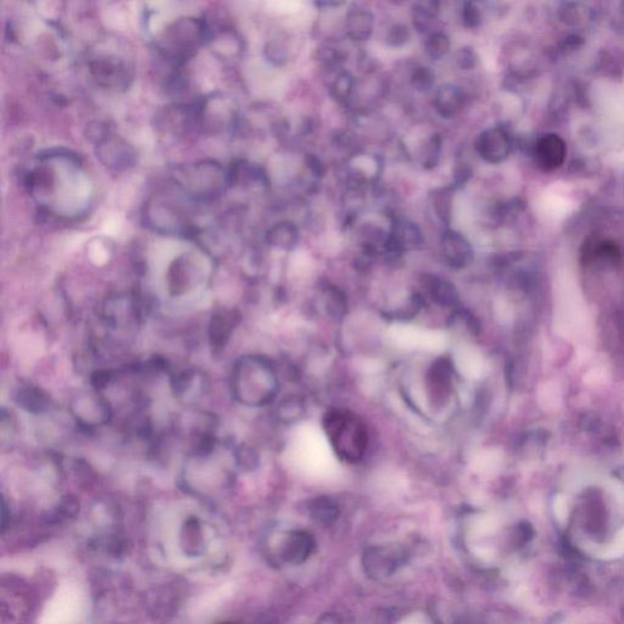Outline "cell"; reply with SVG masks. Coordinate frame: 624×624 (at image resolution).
<instances>
[{
	"label": "cell",
	"instance_id": "5b68a950",
	"mask_svg": "<svg viewBox=\"0 0 624 624\" xmlns=\"http://www.w3.org/2000/svg\"><path fill=\"white\" fill-rule=\"evenodd\" d=\"M512 142L509 133L501 127H493L480 133L477 140V151L489 163H500L509 158Z\"/></svg>",
	"mask_w": 624,
	"mask_h": 624
},
{
	"label": "cell",
	"instance_id": "4fadbf2b",
	"mask_svg": "<svg viewBox=\"0 0 624 624\" xmlns=\"http://www.w3.org/2000/svg\"><path fill=\"white\" fill-rule=\"evenodd\" d=\"M194 281V267L191 260L181 256L173 261L168 269V285L170 293L178 297L188 292Z\"/></svg>",
	"mask_w": 624,
	"mask_h": 624
},
{
	"label": "cell",
	"instance_id": "2e32d148",
	"mask_svg": "<svg viewBox=\"0 0 624 624\" xmlns=\"http://www.w3.org/2000/svg\"><path fill=\"white\" fill-rule=\"evenodd\" d=\"M267 242L279 249H294L299 242L298 227L293 222H279L267 232Z\"/></svg>",
	"mask_w": 624,
	"mask_h": 624
},
{
	"label": "cell",
	"instance_id": "5bb4252c",
	"mask_svg": "<svg viewBox=\"0 0 624 624\" xmlns=\"http://www.w3.org/2000/svg\"><path fill=\"white\" fill-rule=\"evenodd\" d=\"M422 285L436 303L447 308L457 306L459 293L452 282L438 276L426 274L423 276Z\"/></svg>",
	"mask_w": 624,
	"mask_h": 624
},
{
	"label": "cell",
	"instance_id": "1f68e13d",
	"mask_svg": "<svg viewBox=\"0 0 624 624\" xmlns=\"http://www.w3.org/2000/svg\"><path fill=\"white\" fill-rule=\"evenodd\" d=\"M305 163L306 168L310 170L312 176L316 178H322L326 174V165L315 154H308L305 156Z\"/></svg>",
	"mask_w": 624,
	"mask_h": 624
},
{
	"label": "cell",
	"instance_id": "4dcf8cb0",
	"mask_svg": "<svg viewBox=\"0 0 624 624\" xmlns=\"http://www.w3.org/2000/svg\"><path fill=\"white\" fill-rule=\"evenodd\" d=\"M328 309L333 316H341L346 311V299L338 289L328 290Z\"/></svg>",
	"mask_w": 624,
	"mask_h": 624
},
{
	"label": "cell",
	"instance_id": "ba28073f",
	"mask_svg": "<svg viewBox=\"0 0 624 624\" xmlns=\"http://www.w3.org/2000/svg\"><path fill=\"white\" fill-rule=\"evenodd\" d=\"M240 320L239 311L235 309L220 310L211 317L209 325V341L214 350H222L227 346Z\"/></svg>",
	"mask_w": 624,
	"mask_h": 624
},
{
	"label": "cell",
	"instance_id": "7a4b0ae2",
	"mask_svg": "<svg viewBox=\"0 0 624 624\" xmlns=\"http://www.w3.org/2000/svg\"><path fill=\"white\" fill-rule=\"evenodd\" d=\"M323 429L336 455L343 461H360L369 445L365 423L348 410L332 408L323 416Z\"/></svg>",
	"mask_w": 624,
	"mask_h": 624
},
{
	"label": "cell",
	"instance_id": "83f0119b",
	"mask_svg": "<svg viewBox=\"0 0 624 624\" xmlns=\"http://www.w3.org/2000/svg\"><path fill=\"white\" fill-rule=\"evenodd\" d=\"M410 38H411L410 29L405 24H394V26L390 27L388 34H387V43L389 44L390 47H394V48L403 47V45L408 43Z\"/></svg>",
	"mask_w": 624,
	"mask_h": 624
},
{
	"label": "cell",
	"instance_id": "d6a6232c",
	"mask_svg": "<svg viewBox=\"0 0 624 624\" xmlns=\"http://www.w3.org/2000/svg\"><path fill=\"white\" fill-rule=\"evenodd\" d=\"M581 37H578V36H572L570 38L566 39V48L570 49V50H574V49L578 48V47H581V44H583V40H581Z\"/></svg>",
	"mask_w": 624,
	"mask_h": 624
},
{
	"label": "cell",
	"instance_id": "ac0fdd59",
	"mask_svg": "<svg viewBox=\"0 0 624 624\" xmlns=\"http://www.w3.org/2000/svg\"><path fill=\"white\" fill-rule=\"evenodd\" d=\"M313 549V540L309 534L295 532L289 537L287 557L293 562L305 561Z\"/></svg>",
	"mask_w": 624,
	"mask_h": 624
},
{
	"label": "cell",
	"instance_id": "cb8c5ba5",
	"mask_svg": "<svg viewBox=\"0 0 624 624\" xmlns=\"http://www.w3.org/2000/svg\"><path fill=\"white\" fill-rule=\"evenodd\" d=\"M443 138L440 135H433L431 140H428L427 145L423 150V168H434L437 166L440 155H442Z\"/></svg>",
	"mask_w": 624,
	"mask_h": 624
},
{
	"label": "cell",
	"instance_id": "f546056e",
	"mask_svg": "<svg viewBox=\"0 0 624 624\" xmlns=\"http://www.w3.org/2000/svg\"><path fill=\"white\" fill-rule=\"evenodd\" d=\"M472 173H473L472 172V168H470L468 163H465V161L457 163L456 166L454 168V171H452V189L455 191V189H459V188L465 187V184L472 177Z\"/></svg>",
	"mask_w": 624,
	"mask_h": 624
},
{
	"label": "cell",
	"instance_id": "44dd1931",
	"mask_svg": "<svg viewBox=\"0 0 624 624\" xmlns=\"http://www.w3.org/2000/svg\"><path fill=\"white\" fill-rule=\"evenodd\" d=\"M452 192H454V189L452 186H449V187L436 189L431 195L433 207L436 210L437 216L447 226H449L452 222Z\"/></svg>",
	"mask_w": 624,
	"mask_h": 624
},
{
	"label": "cell",
	"instance_id": "9a60e30c",
	"mask_svg": "<svg viewBox=\"0 0 624 624\" xmlns=\"http://www.w3.org/2000/svg\"><path fill=\"white\" fill-rule=\"evenodd\" d=\"M15 400L24 410L36 415L48 413L53 408V400L49 394L34 385L21 387L15 395Z\"/></svg>",
	"mask_w": 624,
	"mask_h": 624
},
{
	"label": "cell",
	"instance_id": "7402d4cb",
	"mask_svg": "<svg viewBox=\"0 0 624 624\" xmlns=\"http://www.w3.org/2000/svg\"><path fill=\"white\" fill-rule=\"evenodd\" d=\"M450 47H452L450 38L444 32H434L429 34L424 43L426 54L428 58L432 60H439L445 57L450 52Z\"/></svg>",
	"mask_w": 624,
	"mask_h": 624
},
{
	"label": "cell",
	"instance_id": "9c48e42d",
	"mask_svg": "<svg viewBox=\"0 0 624 624\" xmlns=\"http://www.w3.org/2000/svg\"><path fill=\"white\" fill-rule=\"evenodd\" d=\"M566 143L557 135L542 137L535 145V161L544 171L560 168L566 158Z\"/></svg>",
	"mask_w": 624,
	"mask_h": 624
},
{
	"label": "cell",
	"instance_id": "8992f818",
	"mask_svg": "<svg viewBox=\"0 0 624 624\" xmlns=\"http://www.w3.org/2000/svg\"><path fill=\"white\" fill-rule=\"evenodd\" d=\"M73 416L77 419V422L83 423L88 417L86 427L93 426H103L109 423L111 418V408L105 399L101 398L98 395L86 394L83 396H77L71 403Z\"/></svg>",
	"mask_w": 624,
	"mask_h": 624
},
{
	"label": "cell",
	"instance_id": "836d02e7",
	"mask_svg": "<svg viewBox=\"0 0 624 624\" xmlns=\"http://www.w3.org/2000/svg\"><path fill=\"white\" fill-rule=\"evenodd\" d=\"M317 6H338L341 3H316Z\"/></svg>",
	"mask_w": 624,
	"mask_h": 624
},
{
	"label": "cell",
	"instance_id": "7c38bea8",
	"mask_svg": "<svg viewBox=\"0 0 624 624\" xmlns=\"http://www.w3.org/2000/svg\"><path fill=\"white\" fill-rule=\"evenodd\" d=\"M375 27V16L369 10L352 8L346 16V32L354 42H365Z\"/></svg>",
	"mask_w": 624,
	"mask_h": 624
},
{
	"label": "cell",
	"instance_id": "6da1fadb",
	"mask_svg": "<svg viewBox=\"0 0 624 624\" xmlns=\"http://www.w3.org/2000/svg\"><path fill=\"white\" fill-rule=\"evenodd\" d=\"M232 389L238 401L248 406H265L278 393V380L269 361L260 356H245L235 364Z\"/></svg>",
	"mask_w": 624,
	"mask_h": 624
},
{
	"label": "cell",
	"instance_id": "8fae6325",
	"mask_svg": "<svg viewBox=\"0 0 624 624\" xmlns=\"http://www.w3.org/2000/svg\"><path fill=\"white\" fill-rule=\"evenodd\" d=\"M466 103V94L461 87L445 83L438 88L433 105L443 119H452L462 110Z\"/></svg>",
	"mask_w": 624,
	"mask_h": 624
},
{
	"label": "cell",
	"instance_id": "d4e9b609",
	"mask_svg": "<svg viewBox=\"0 0 624 624\" xmlns=\"http://www.w3.org/2000/svg\"><path fill=\"white\" fill-rule=\"evenodd\" d=\"M436 83V75L432 68L427 66H417L411 73V84L417 91L424 93L431 91Z\"/></svg>",
	"mask_w": 624,
	"mask_h": 624
},
{
	"label": "cell",
	"instance_id": "30bf717a",
	"mask_svg": "<svg viewBox=\"0 0 624 624\" xmlns=\"http://www.w3.org/2000/svg\"><path fill=\"white\" fill-rule=\"evenodd\" d=\"M452 362L447 357L438 359L428 371L427 385L434 403H444L452 390Z\"/></svg>",
	"mask_w": 624,
	"mask_h": 624
},
{
	"label": "cell",
	"instance_id": "ffe728a7",
	"mask_svg": "<svg viewBox=\"0 0 624 624\" xmlns=\"http://www.w3.org/2000/svg\"><path fill=\"white\" fill-rule=\"evenodd\" d=\"M310 514L312 519L323 524H331L338 519L339 509L333 500L327 496H320L312 500L310 504Z\"/></svg>",
	"mask_w": 624,
	"mask_h": 624
},
{
	"label": "cell",
	"instance_id": "603a6c76",
	"mask_svg": "<svg viewBox=\"0 0 624 624\" xmlns=\"http://www.w3.org/2000/svg\"><path fill=\"white\" fill-rule=\"evenodd\" d=\"M354 77L349 71H341L336 75L334 81L332 82L329 93L338 103H346L350 98L354 89Z\"/></svg>",
	"mask_w": 624,
	"mask_h": 624
},
{
	"label": "cell",
	"instance_id": "52a82bcc",
	"mask_svg": "<svg viewBox=\"0 0 624 624\" xmlns=\"http://www.w3.org/2000/svg\"><path fill=\"white\" fill-rule=\"evenodd\" d=\"M442 253L447 265L455 269H466L475 258V251L466 237L452 230L443 233Z\"/></svg>",
	"mask_w": 624,
	"mask_h": 624
},
{
	"label": "cell",
	"instance_id": "484cf974",
	"mask_svg": "<svg viewBox=\"0 0 624 624\" xmlns=\"http://www.w3.org/2000/svg\"><path fill=\"white\" fill-rule=\"evenodd\" d=\"M461 20L462 24L467 29H477V27H480L482 21H483L482 10L475 3L466 1L462 6Z\"/></svg>",
	"mask_w": 624,
	"mask_h": 624
},
{
	"label": "cell",
	"instance_id": "e0dca14e",
	"mask_svg": "<svg viewBox=\"0 0 624 624\" xmlns=\"http://www.w3.org/2000/svg\"><path fill=\"white\" fill-rule=\"evenodd\" d=\"M439 13V3L437 1H417L413 6V26L418 32L424 34L431 29L433 21Z\"/></svg>",
	"mask_w": 624,
	"mask_h": 624
},
{
	"label": "cell",
	"instance_id": "d6986e66",
	"mask_svg": "<svg viewBox=\"0 0 624 624\" xmlns=\"http://www.w3.org/2000/svg\"><path fill=\"white\" fill-rule=\"evenodd\" d=\"M348 57L343 47L334 42H326L316 50V59L323 68H341Z\"/></svg>",
	"mask_w": 624,
	"mask_h": 624
},
{
	"label": "cell",
	"instance_id": "277c9868",
	"mask_svg": "<svg viewBox=\"0 0 624 624\" xmlns=\"http://www.w3.org/2000/svg\"><path fill=\"white\" fill-rule=\"evenodd\" d=\"M424 242L422 231L415 222L395 217L392 222L385 251L392 256H400L406 251L421 248Z\"/></svg>",
	"mask_w": 624,
	"mask_h": 624
},
{
	"label": "cell",
	"instance_id": "f1b7e54d",
	"mask_svg": "<svg viewBox=\"0 0 624 624\" xmlns=\"http://www.w3.org/2000/svg\"><path fill=\"white\" fill-rule=\"evenodd\" d=\"M455 61L461 70H472L478 64V55L475 53V49L470 47H462L456 52Z\"/></svg>",
	"mask_w": 624,
	"mask_h": 624
},
{
	"label": "cell",
	"instance_id": "4316f807",
	"mask_svg": "<svg viewBox=\"0 0 624 624\" xmlns=\"http://www.w3.org/2000/svg\"><path fill=\"white\" fill-rule=\"evenodd\" d=\"M235 462L243 470H254L259 465V455L253 447L242 445L235 452Z\"/></svg>",
	"mask_w": 624,
	"mask_h": 624
},
{
	"label": "cell",
	"instance_id": "3957f363",
	"mask_svg": "<svg viewBox=\"0 0 624 624\" xmlns=\"http://www.w3.org/2000/svg\"><path fill=\"white\" fill-rule=\"evenodd\" d=\"M202 29L197 19H183L171 24L163 37V49L174 57L192 52Z\"/></svg>",
	"mask_w": 624,
	"mask_h": 624
}]
</instances>
